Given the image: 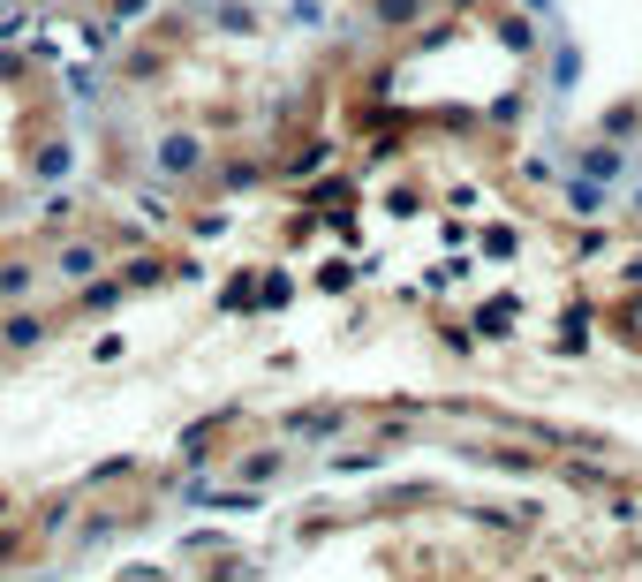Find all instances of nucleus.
I'll use <instances>...</instances> for the list:
<instances>
[{
  "label": "nucleus",
  "mask_w": 642,
  "mask_h": 582,
  "mask_svg": "<svg viewBox=\"0 0 642 582\" xmlns=\"http://www.w3.org/2000/svg\"><path fill=\"white\" fill-rule=\"evenodd\" d=\"M197 159H204L197 137H159V167L167 174H197Z\"/></svg>",
  "instance_id": "f257e3e1"
},
{
  "label": "nucleus",
  "mask_w": 642,
  "mask_h": 582,
  "mask_svg": "<svg viewBox=\"0 0 642 582\" xmlns=\"http://www.w3.org/2000/svg\"><path fill=\"white\" fill-rule=\"evenodd\" d=\"M61 273H68V280L99 273V250H91V242H76V250H61Z\"/></svg>",
  "instance_id": "f03ea898"
},
{
  "label": "nucleus",
  "mask_w": 642,
  "mask_h": 582,
  "mask_svg": "<svg viewBox=\"0 0 642 582\" xmlns=\"http://www.w3.org/2000/svg\"><path fill=\"white\" fill-rule=\"evenodd\" d=\"M582 167H590V182H612V174H620V167H627V159H620V152H612V144H597V152H590V159H582Z\"/></svg>",
  "instance_id": "7ed1b4c3"
},
{
  "label": "nucleus",
  "mask_w": 642,
  "mask_h": 582,
  "mask_svg": "<svg viewBox=\"0 0 642 582\" xmlns=\"http://www.w3.org/2000/svg\"><path fill=\"white\" fill-rule=\"evenodd\" d=\"M31 265H0V295H8V303H16V295H31Z\"/></svg>",
  "instance_id": "20e7f679"
},
{
  "label": "nucleus",
  "mask_w": 642,
  "mask_h": 582,
  "mask_svg": "<svg viewBox=\"0 0 642 582\" xmlns=\"http://www.w3.org/2000/svg\"><path fill=\"white\" fill-rule=\"evenodd\" d=\"M567 197H575L582 212H597V205H605V182H590V174H582V182H567Z\"/></svg>",
  "instance_id": "39448f33"
},
{
  "label": "nucleus",
  "mask_w": 642,
  "mask_h": 582,
  "mask_svg": "<svg viewBox=\"0 0 642 582\" xmlns=\"http://www.w3.org/2000/svg\"><path fill=\"white\" fill-rule=\"evenodd\" d=\"M38 174H46V182H61V174H68V144H46V152H38Z\"/></svg>",
  "instance_id": "423d86ee"
},
{
  "label": "nucleus",
  "mask_w": 642,
  "mask_h": 582,
  "mask_svg": "<svg viewBox=\"0 0 642 582\" xmlns=\"http://www.w3.org/2000/svg\"><path fill=\"white\" fill-rule=\"evenodd\" d=\"M121 295H129V288H114V280H99V288H91V295H84V310H114V303H121Z\"/></svg>",
  "instance_id": "0eeeda50"
},
{
  "label": "nucleus",
  "mask_w": 642,
  "mask_h": 582,
  "mask_svg": "<svg viewBox=\"0 0 642 582\" xmlns=\"http://www.w3.org/2000/svg\"><path fill=\"white\" fill-rule=\"evenodd\" d=\"M529 8H537V16H552V0H529Z\"/></svg>",
  "instance_id": "6e6552de"
},
{
  "label": "nucleus",
  "mask_w": 642,
  "mask_h": 582,
  "mask_svg": "<svg viewBox=\"0 0 642 582\" xmlns=\"http://www.w3.org/2000/svg\"><path fill=\"white\" fill-rule=\"evenodd\" d=\"M635 205H642V189H635Z\"/></svg>",
  "instance_id": "1a4fd4ad"
}]
</instances>
